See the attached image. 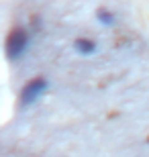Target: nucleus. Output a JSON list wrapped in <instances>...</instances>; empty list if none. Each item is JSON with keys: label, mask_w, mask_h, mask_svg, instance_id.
Listing matches in <instances>:
<instances>
[{"label": "nucleus", "mask_w": 149, "mask_h": 157, "mask_svg": "<svg viewBox=\"0 0 149 157\" xmlns=\"http://www.w3.org/2000/svg\"><path fill=\"white\" fill-rule=\"evenodd\" d=\"M31 33L25 27H17V29H12L6 37V43H4V51H6V57L10 59V61H17V59L25 57V53L29 49L31 45Z\"/></svg>", "instance_id": "f257e3e1"}, {"label": "nucleus", "mask_w": 149, "mask_h": 157, "mask_svg": "<svg viewBox=\"0 0 149 157\" xmlns=\"http://www.w3.org/2000/svg\"><path fill=\"white\" fill-rule=\"evenodd\" d=\"M47 90H49V82H47L45 78H33V80H29L23 86V90H21V98H18L21 108H29V106H33L39 98L45 96Z\"/></svg>", "instance_id": "f03ea898"}, {"label": "nucleus", "mask_w": 149, "mask_h": 157, "mask_svg": "<svg viewBox=\"0 0 149 157\" xmlns=\"http://www.w3.org/2000/svg\"><path fill=\"white\" fill-rule=\"evenodd\" d=\"M74 51L82 57H90L98 51V43L88 37H78V39H74Z\"/></svg>", "instance_id": "7ed1b4c3"}, {"label": "nucleus", "mask_w": 149, "mask_h": 157, "mask_svg": "<svg viewBox=\"0 0 149 157\" xmlns=\"http://www.w3.org/2000/svg\"><path fill=\"white\" fill-rule=\"evenodd\" d=\"M96 18L102 27H115L116 25V14L108 8H98L96 10Z\"/></svg>", "instance_id": "20e7f679"}]
</instances>
